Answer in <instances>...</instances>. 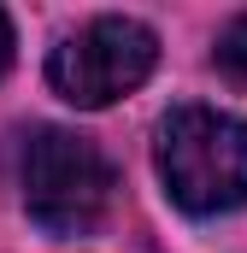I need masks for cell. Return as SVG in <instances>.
<instances>
[{
  "instance_id": "cell-4",
  "label": "cell",
  "mask_w": 247,
  "mask_h": 253,
  "mask_svg": "<svg viewBox=\"0 0 247 253\" xmlns=\"http://www.w3.org/2000/svg\"><path fill=\"white\" fill-rule=\"evenodd\" d=\"M212 59H218V71H224L230 83H242V88H247V12H242V18H230V24L218 30Z\"/></svg>"
},
{
  "instance_id": "cell-5",
  "label": "cell",
  "mask_w": 247,
  "mask_h": 253,
  "mask_svg": "<svg viewBox=\"0 0 247 253\" xmlns=\"http://www.w3.org/2000/svg\"><path fill=\"white\" fill-rule=\"evenodd\" d=\"M6 65H12V18L0 12V77H6Z\"/></svg>"
},
{
  "instance_id": "cell-1",
  "label": "cell",
  "mask_w": 247,
  "mask_h": 253,
  "mask_svg": "<svg viewBox=\"0 0 247 253\" xmlns=\"http://www.w3.org/2000/svg\"><path fill=\"white\" fill-rule=\"evenodd\" d=\"M159 177L194 218L247 206V124L212 106H177L159 124Z\"/></svg>"
},
{
  "instance_id": "cell-2",
  "label": "cell",
  "mask_w": 247,
  "mask_h": 253,
  "mask_svg": "<svg viewBox=\"0 0 247 253\" xmlns=\"http://www.w3.org/2000/svg\"><path fill=\"white\" fill-rule=\"evenodd\" d=\"M24 183V212L47 230V236H88L112 200V159L77 135V129H36L18 165Z\"/></svg>"
},
{
  "instance_id": "cell-3",
  "label": "cell",
  "mask_w": 247,
  "mask_h": 253,
  "mask_svg": "<svg viewBox=\"0 0 247 253\" xmlns=\"http://www.w3.org/2000/svg\"><path fill=\"white\" fill-rule=\"evenodd\" d=\"M153 65H159V36L141 18H94L53 47L47 83L71 106H112L153 77Z\"/></svg>"
}]
</instances>
